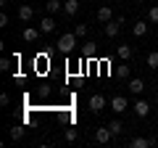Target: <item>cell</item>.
<instances>
[{
	"mask_svg": "<svg viewBox=\"0 0 158 148\" xmlns=\"http://www.w3.org/2000/svg\"><path fill=\"white\" fill-rule=\"evenodd\" d=\"M121 27H124V19H111V21L106 24V34L108 37H116V34L121 32Z\"/></svg>",
	"mask_w": 158,
	"mask_h": 148,
	"instance_id": "3957f363",
	"label": "cell"
},
{
	"mask_svg": "<svg viewBox=\"0 0 158 148\" xmlns=\"http://www.w3.org/2000/svg\"><path fill=\"white\" fill-rule=\"evenodd\" d=\"M40 29H42V34H50V32H56V19L48 13L45 19H40Z\"/></svg>",
	"mask_w": 158,
	"mask_h": 148,
	"instance_id": "52a82bcc",
	"label": "cell"
},
{
	"mask_svg": "<svg viewBox=\"0 0 158 148\" xmlns=\"http://www.w3.org/2000/svg\"><path fill=\"white\" fill-rule=\"evenodd\" d=\"M148 19H150L153 24H158V6H153V8H150V13H148Z\"/></svg>",
	"mask_w": 158,
	"mask_h": 148,
	"instance_id": "d4e9b609",
	"label": "cell"
},
{
	"mask_svg": "<svg viewBox=\"0 0 158 148\" xmlns=\"http://www.w3.org/2000/svg\"><path fill=\"white\" fill-rule=\"evenodd\" d=\"M61 8H63V3H61V0H48V3H45V11L50 13V16H56V13L61 11Z\"/></svg>",
	"mask_w": 158,
	"mask_h": 148,
	"instance_id": "5bb4252c",
	"label": "cell"
},
{
	"mask_svg": "<svg viewBox=\"0 0 158 148\" xmlns=\"http://www.w3.org/2000/svg\"><path fill=\"white\" fill-rule=\"evenodd\" d=\"M19 3H27V0H19Z\"/></svg>",
	"mask_w": 158,
	"mask_h": 148,
	"instance_id": "f546056e",
	"label": "cell"
},
{
	"mask_svg": "<svg viewBox=\"0 0 158 148\" xmlns=\"http://www.w3.org/2000/svg\"><path fill=\"white\" fill-rule=\"evenodd\" d=\"M116 74L121 77V80H129V66H124V63H121V66L116 69Z\"/></svg>",
	"mask_w": 158,
	"mask_h": 148,
	"instance_id": "603a6c76",
	"label": "cell"
},
{
	"mask_svg": "<svg viewBox=\"0 0 158 148\" xmlns=\"http://www.w3.org/2000/svg\"><path fill=\"white\" fill-rule=\"evenodd\" d=\"M87 32H90L87 24H77V27H74V34H77V37H87Z\"/></svg>",
	"mask_w": 158,
	"mask_h": 148,
	"instance_id": "44dd1931",
	"label": "cell"
},
{
	"mask_svg": "<svg viewBox=\"0 0 158 148\" xmlns=\"http://www.w3.org/2000/svg\"><path fill=\"white\" fill-rule=\"evenodd\" d=\"M63 11H66L69 16H77L79 13V0H63Z\"/></svg>",
	"mask_w": 158,
	"mask_h": 148,
	"instance_id": "4fadbf2b",
	"label": "cell"
},
{
	"mask_svg": "<svg viewBox=\"0 0 158 148\" xmlns=\"http://www.w3.org/2000/svg\"><path fill=\"white\" fill-rule=\"evenodd\" d=\"M127 108H129V101H127L124 95H116V98H111V111H116V114H124Z\"/></svg>",
	"mask_w": 158,
	"mask_h": 148,
	"instance_id": "7a4b0ae2",
	"label": "cell"
},
{
	"mask_svg": "<svg viewBox=\"0 0 158 148\" xmlns=\"http://www.w3.org/2000/svg\"><path fill=\"white\" fill-rule=\"evenodd\" d=\"M132 34H135V37H145V34H148V24L145 21H137L135 27H132Z\"/></svg>",
	"mask_w": 158,
	"mask_h": 148,
	"instance_id": "2e32d148",
	"label": "cell"
},
{
	"mask_svg": "<svg viewBox=\"0 0 158 148\" xmlns=\"http://www.w3.org/2000/svg\"><path fill=\"white\" fill-rule=\"evenodd\" d=\"M19 19H21V21H32V19H34V8L24 3V6L19 8Z\"/></svg>",
	"mask_w": 158,
	"mask_h": 148,
	"instance_id": "7c38bea8",
	"label": "cell"
},
{
	"mask_svg": "<svg viewBox=\"0 0 158 148\" xmlns=\"http://www.w3.org/2000/svg\"><path fill=\"white\" fill-rule=\"evenodd\" d=\"M40 32H42V29L27 27V29H24V40H27V42H34V40H37V37H40Z\"/></svg>",
	"mask_w": 158,
	"mask_h": 148,
	"instance_id": "9a60e30c",
	"label": "cell"
},
{
	"mask_svg": "<svg viewBox=\"0 0 158 148\" xmlns=\"http://www.w3.org/2000/svg\"><path fill=\"white\" fill-rule=\"evenodd\" d=\"M95 16H98V21H100V24H108V21L113 19V13H111V8H108V6H100Z\"/></svg>",
	"mask_w": 158,
	"mask_h": 148,
	"instance_id": "30bf717a",
	"label": "cell"
},
{
	"mask_svg": "<svg viewBox=\"0 0 158 148\" xmlns=\"http://www.w3.org/2000/svg\"><path fill=\"white\" fill-rule=\"evenodd\" d=\"M82 3H92V0H82Z\"/></svg>",
	"mask_w": 158,
	"mask_h": 148,
	"instance_id": "f1b7e54d",
	"label": "cell"
},
{
	"mask_svg": "<svg viewBox=\"0 0 158 148\" xmlns=\"http://www.w3.org/2000/svg\"><path fill=\"white\" fill-rule=\"evenodd\" d=\"M116 58H121V61H129L132 58V45H116Z\"/></svg>",
	"mask_w": 158,
	"mask_h": 148,
	"instance_id": "8fae6325",
	"label": "cell"
},
{
	"mask_svg": "<svg viewBox=\"0 0 158 148\" xmlns=\"http://www.w3.org/2000/svg\"><path fill=\"white\" fill-rule=\"evenodd\" d=\"M111 3H113V0H111Z\"/></svg>",
	"mask_w": 158,
	"mask_h": 148,
	"instance_id": "4dcf8cb0",
	"label": "cell"
},
{
	"mask_svg": "<svg viewBox=\"0 0 158 148\" xmlns=\"http://www.w3.org/2000/svg\"><path fill=\"white\" fill-rule=\"evenodd\" d=\"M127 90H129L132 95H142V90H145V82H142L140 77H135V80L127 82Z\"/></svg>",
	"mask_w": 158,
	"mask_h": 148,
	"instance_id": "5b68a950",
	"label": "cell"
},
{
	"mask_svg": "<svg viewBox=\"0 0 158 148\" xmlns=\"http://www.w3.org/2000/svg\"><path fill=\"white\" fill-rule=\"evenodd\" d=\"M90 111H92V114L106 111V98H103V95H92L90 98Z\"/></svg>",
	"mask_w": 158,
	"mask_h": 148,
	"instance_id": "277c9868",
	"label": "cell"
},
{
	"mask_svg": "<svg viewBox=\"0 0 158 148\" xmlns=\"http://www.w3.org/2000/svg\"><path fill=\"white\" fill-rule=\"evenodd\" d=\"M111 137H113V132L108 130V127H98L95 130V140L98 143H111Z\"/></svg>",
	"mask_w": 158,
	"mask_h": 148,
	"instance_id": "9c48e42d",
	"label": "cell"
},
{
	"mask_svg": "<svg viewBox=\"0 0 158 148\" xmlns=\"http://www.w3.org/2000/svg\"><path fill=\"white\" fill-rule=\"evenodd\" d=\"M13 61H19V56H13V58H8V56H3V58H0V72H11V66H13Z\"/></svg>",
	"mask_w": 158,
	"mask_h": 148,
	"instance_id": "e0dca14e",
	"label": "cell"
},
{
	"mask_svg": "<svg viewBox=\"0 0 158 148\" xmlns=\"http://www.w3.org/2000/svg\"><path fill=\"white\" fill-rule=\"evenodd\" d=\"M132 108H135V114L140 116V119H145V116L150 114V103L142 101V98H140V101H135V106H132Z\"/></svg>",
	"mask_w": 158,
	"mask_h": 148,
	"instance_id": "8992f818",
	"label": "cell"
},
{
	"mask_svg": "<svg viewBox=\"0 0 158 148\" xmlns=\"http://www.w3.org/2000/svg\"><path fill=\"white\" fill-rule=\"evenodd\" d=\"M129 146L132 148H148V146H156V137H132Z\"/></svg>",
	"mask_w": 158,
	"mask_h": 148,
	"instance_id": "ba28073f",
	"label": "cell"
},
{
	"mask_svg": "<svg viewBox=\"0 0 158 148\" xmlns=\"http://www.w3.org/2000/svg\"><path fill=\"white\" fill-rule=\"evenodd\" d=\"M8 103H11V98H8V93H0V106L6 108V106H8Z\"/></svg>",
	"mask_w": 158,
	"mask_h": 148,
	"instance_id": "484cf974",
	"label": "cell"
},
{
	"mask_svg": "<svg viewBox=\"0 0 158 148\" xmlns=\"http://www.w3.org/2000/svg\"><path fill=\"white\" fill-rule=\"evenodd\" d=\"M0 27H8V13H6V11L0 13Z\"/></svg>",
	"mask_w": 158,
	"mask_h": 148,
	"instance_id": "83f0119b",
	"label": "cell"
},
{
	"mask_svg": "<svg viewBox=\"0 0 158 148\" xmlns=\"http://www.w3.org/2000/svg\"><path fill=\"white\" fill-rule=\"evenodd\" d=\"M8 135H11V140H21V137H24V124H13Z\"/></svg>",
	"mask_w": 158,
	"mask_h": 148,
	"instance_id": "ac0fdd59",
	"label": "cell"
},
{
	"mask_svg": "<svg viewBox=\"0 0 158 148\" xmlns=\"http://www.w3.org/2000/svg\"><path fill=\"white\" fill-rule=\"evenodd\" d=\"M85 53H87V56H95V45H92V42H87V45H85Z\"/></svg>",
	"mask_w": 158,
	"mask_h": 148,
	"instance_id": "4316f807",
	"label": "cell"
},
{
	"mask_svg": "<svg viewBox=\"0 0 158 148\" xmlns=\"http://www.w3.org/2000/svg\"><path fill=\"white\" fill-rule=\"evenodd\" d=\"M77 42H79L77 34H74V32H66V34H61V37H58V50H61V53H74Z\"/></svg>",
	"mask_w": 158,
	"mask_h": 148,
	"instance_id": "6da1fadb",
	"label": "cell"
},
{
	"mask_svg": "<svg viewBox=\"0 0 158 148\" xmlns=\"http://www.w3.org/2000/svg\"><path fill=\"white\" fill-rule=\"evenodd\" d=\"M108 130L113 132V137H118L121 132H124V127H121V122H118V119H113V122H108Z\"/></svg>",
	"mask_w": 158,
	"mask_h": 148,
	"instance_id": "d6986e66",
	"label": "cell"
},
{
	"mask_svg": "<svg viewBox=\"0 0 158 148\" xmlns=\"http://www.w3.org/2000/svg\"><path fill=\"white\" fill-rule=\"evenodd\" d=\"M63 137H66L69 143H74V140H77V130H74V127H69V130L63 132Z\"/></svg>",
	"mask_w": 158,
	"mask_h": 148,
	"instance_id": "cb8c5ba5",
	"label": "cell"
},
{
	"mask_svg": "<svg viewBox=\"0 0 158 148\" xmlns=\"http://www.w3.org/2000/svg\"><path fill=\"white\" fill-rule=\"evenodd\" d=\"M45 56H40V58H34V72H45Z\"/></svg>",
	"mask_w": 158,
	"mask_h": 148,
	"instance_id": "7402d4cb",
	"label": "cell"
},
{
	"mask_svg": "<svg viewBox=\"0 0 158 148\" xmlns=\"http://www.w3.org/2000/svg\"><path fill=\"white\" fill-rule=\"evenodd\" d=\"M145 63L150 69H158V50H153V53H148V58H145Z\"/></svg>",
	"mask_w": 158,
	"mask_h": 148,
	"instance_id": "ffe728a7",
	"label": "cell"
},
{
	"mask_svg": "<svg viewBox=\"0 0 158 148\" xmlns=\"http://www.w3.org/2000/svg\"><path fill=\"white\" fill-rule=\"evenodd\" d=\"M156 103H158V101H156Z\"/></svg>",
	"mask_w": 158,
	"mask_h": 148,
	"instance_id": "1f68e13d",
	"label": "cell"
}]
</instances>
